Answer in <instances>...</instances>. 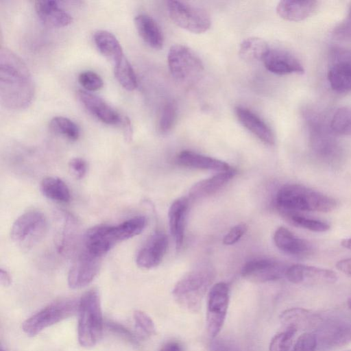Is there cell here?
<instances>
[{"label": "cell", "mask_w": 351, "mask_h": 351, "mask_svg": "<svg viewBox=\"0 0 351 351\" xmlns=\"http://www.w3.org/2000/svg\"><path fill=\"white\" fill-rule=\"evenodd\" d=\"M168 247L167 235L156 231L152 234L138 251L136 261L138 267L152 269L162 261Z\"/></svg>", "instance_id": "9a60e30c"}, {"label": "cell", "mask_w": 351, "mask_h": 351, "mask_svg": "<svg viewBox=\"0 0 351 351\" xmlns=\"http://www.w3.org/2000/svg\"><path fill=\"white\" fill-rule=\"evenodd\" d=\"M215 278L214 271L200 267L184 275L173 287L172 295L177 304L191 312H197Z\"/></svg>", "instance_id": "3957f363"}, {"label": "cell", "mask_w": 351, "mask_h": 351, "mask_svg": "<svg viewBox=\"0 0 351 351\" xmlns=\"http://www.w3.org/2000/svg\"><path fill=\"white\" fill-rule=\"evenodd\" d=\"M123 131L125 141H130L132 138V126L130 119L124 115L121 123L119 126Z\"/></svg>", "instance_id": "f6af8a7d"}, {"label": "cell", "mask_w": 351, "mask_h": 351, "mask_svg": "<svg viewBox=\"0 0 351 351\" xmlns=\"http://www.w3.org/2000/svg\"><path fill=\"white\" fill-rule=\"evenodd\" d=\"M160 351H182L180 345L175 341L167 343Z\"/></svg>", "instance_id": "c3c4849f"}, {"label": "cell", "mask_w": 351, "mask_h": 351, "mask_svg": "<svg viewBox=\"0 0 351 351\" xmlns=\"http://www.w3.org/2000/svg\"><path fill=\"white\" fill-rule=\"evenodd\" d=\"M265 67L276 75L303 74L300 62L290 53L281 49H271L263 60Z\"/></svg>", "instance_id": "ac0fdd59"}, {"label": "cell", "mask_w": 351, "mask_h": 351, "mask_svg": "<svg viewBox=\"0 0 351 351\" xmlns=\"http://www.w3.org/2000/svg\"><path fill=\"white\" fill-rule=\"evenodd\" d=\"M34 5L38 18L49 27H62L72 22L71 16L57 1L38 0Z\"/></svg>", "instance_id": "ffe728a7"}, {"label": "cell", "mask_w": 351, "mask_h": 351, "mask_svg": "<svg viewBox=\"0 0 351 351\" xmlns=\"http://www.w3.org/2000/svg\"><path fill=\"white\" fill-rule=\"evenodd\" d=\"M78 82L88 92L99 90L104 85V81L100 75L92 71L81 72L78 75Z\"/></svg>", "instance_id": "f35d334b"}, {"label": "cell", "mask_w": 351, "mask_h": 351, "mask_svg": "<svg viewBox=\"0 0 351 351\" xmlns=\"http://www.w3.org/2000/svg\"><path fill=\"white\" fill-rule=\"evenodd\" d=\"M235 113L240 123L259 140L267 145L274 144L275 138L271 130L256 114L241 106L235 108Z\"/></svg>", "instance_id": "603a6c76"}, {"label": "cell", "mask_w": 351, "mask_h": 351, "mask_svg": "<svg viewBox=\"0 0 351 351\" xmlns=\"http://www.w3.org/2000/svg\"><path fill=\"white\" fill-rule=\"evenodd\" d=\"M77 97L92 115L104 123L120 126L124 114H120L100 97L85 90H78Z\"/></svg>", "instance_id": "5bb4252c"}, {"label": "cell", "mask_w": 351, "mask_h": 351, "mask_svg": "<svg viewBox=\"0 0 351 351\" xmlns=\"http://www.w3.org/2000/svg\"><path fill=\"white\" fill-rule=\"evenodd\" d=\"M341 245L348 250H351V237L346 239H343L341 242Z\"/></svg>", "instance_id": "681fc988"}, {"label": "cell", "mask_w": 351, "mask_h": 351, "mask_svg": "<svg viewBox=\"0 0 351 351\" xmlns=\"http://www.w3.org/2000/svg\"><path fill=\"white\" fill-rule=\"evenodd\" d=\"M317 342L327 348L339 347L351 341V324L343 320H330L322 324L315 334Z\"/></svg>", "instance_id": "e0dca14e"}, {"label": "cell", "mask_w": 351, "mask_h": 351, "mask_svg": "<svg viewBox=\"0 0 351 351\" xmlns=\"http://www.w3.org/2000/svg\"><path fill=\"white\" fill-rule=\"evenodd\" d=\"M281 215L292 225L311 231L322 232L330 229V225L320 220L311 219L297 212L282 211Z\"/></svg>", "instance_id": "d6a6232c"}, {"label": "cell", "mask_w": 351, "mask_h": 351, "mask_svg": "<svg viewBox=\"0 0 351 351\" xmlns=\"http://www.w3.org/2000/svg\"><path fill=\"white\" fill-rule=\"evenodd\" d=\"M287 267L271 258L254 259L247 262L241 269L243 278L254 282H266L285 276Z\"/></svg>", "instance_id": "7c38bea8"}, {"label": "cell", "mask_w": 351, "mask_h": 351, "mask_svg": "<svg viewBox=\"0 0 351 351\" xmlns=\"http://www.w3.org/2000/svg\"><path fill=\"white\" fill-rule=\"evenodd\" d=\"M269 50L267 43L263 39L250 37L241 42L239 54L241 59L247 62L263 61Z\"/></svg>", "instance_id": "f546056e"}, {"label": "cell", "mask_w": 351, "mask_h": 351, "mask_svg": "<svg viewBox=\"0 0 351 351\" xmlns=\"http://www.w3.org/2000/svg\"><path fill=\"white\" fill-rule=\"evenodd\" d=\"M106 326L111 332L117 334L131 344L138 345V342L134 335L124 326L113 322H107Z\"/></svg>", "instance_id": "b9f144b4"}, {"label": "cell", "mask_w": 351, "mask_h": 351, "mask_svg": "<svg viewBox=\"0 0 351 351\" xmlns=\"http://www.w3.org/2000/svg\"><path fill=\"white\" fill-rule=\"evenodd\" d=\"M40 191L48 199L66 203L70 200L71 193L68 186L59 178L48 176L40 182Z\"/></svg>", "instance_id": "4dcf8cb0"}, {"label": "cell", "mask_w": 351, "mask_h": 351, "mask_svg": "<svg viewBox=\"0 0 351 351\" xmlns=\"http://www.w3.org/2000/svg\"><path fill=\"white\" fill-rule=\"evenodd\" d=\"M49 127L53 133L71 141H77L80 135L79 126L74 121L65 117L57 116L53 117L50 120Z\"/></svg>", "instance_id": "1f68e13d"}, {"label": "cell", "mask_w": 351, "mask_h": 351, "mask_svg": "<svg viewBox=\"0 0 351 351\" xmlns=\"http://www.w3.org/2000/svg\"><path fill=\"white\" fill-rule=\"evenodd\" d=\"M167 4L171 19L178 27L194 34L210 29V17L204 9L182 1H168Z\"/></svg>", "instance_id": "9c48e42d"}, {"label": "cell", "mask_w": 351, "mask_h": 351, "mask_svg": "<svg viewBox=\"0 0 351 351\" xmlns=\"http://www.w3.org/2000/svg\"><path fill=\"white\" fill-rule=\"evenodd\" d=\"M114 73L118 82L125 89L133 90L136 88V73L125 56L114 64Z\"/></svg>", "instance_id": "836d02e7"}, {"label": "cell", "mask_w": 351, "mask_h": 351, "mask_svg": "<svg viewBox=\"0 0 351 351\" xmlns=\"http://www.w3.org/2000/svg\"><path fill=\"white\" fill-rule=\"evenodd\" d=\"M77 312L78 341L84 348H92L100 340L103 331L101 300L96 289L84 293L80 300Z\"/></svg>", "instance_id": "277c9868"}, {"label": "cell", "mask_w": 351, "mask_h": 351, "mask_svg": "<svg viewBox=\"0 0 351 351\" xmlns=\"http://www.w3.org/2000/svg\"><path fill=\"white\" fill-rule=\"evenodd\" d=\"M308 124L313 149L322 156L332 154L335 144L331 129H328L324 120L314 114L308 116Z\"/></svg>", "instance_id": "d6986e66"}, {"label": "cell", "mask_w": 351, "mask_h": 351, "mask_svg": "<svg viewBox=\"0 0 351 351\" xmlns=\"http://www.w3.org/2000/svg\"><path fill=\"white\" fill-rule=\"evenodd\" d=\"M75 228L74 220L70 216H66L62 229L58 233L57 239V248L59 253L64 254L70 250L75 240Z\"/></svg>", "instance_id": "d590c367"}, {"label": "cell", "mask_w": 351, "mask_h": 351, "mask_svg": "<svg viewBox=\"0 0 351 351\" xmlns=\"http://www.w3.org/2000/svg\"><path fill=\"white\" fill-rule=\"evenodd\" d=\"M317 344L316 335L305 332L298 337L291 351H315Z\"/></svg>", "instance_id": "60d3db41"}, {"label": "cell", "mask_w": 351, "mask_h": 351, "mask_svg": "<svg viewBox=\"0 0 351 351\" xmlns=\"http://www.w3.org/2000/svg\"><path fill=\"white\" fill-rule=\"evenodd\" d=\"M80 300L64 298L51 302L27 319L22 324L23 332L34 337L45 328L56 324L78 311Z\"/></svg>", "instance_id": "5b68a950"}, {"label": "cell", "mask_w": 351, "mask_h": 351, "mask_svg": "<svg viewBox=\"0 0 351 351\" xmlns=\"http://www.w3.org/2000/svg\"><path fill=\"white\" fill-rule=\"evenodd\" d=\"M134 319L138 330L146 337L156 334V328L152 318L141 311L134 312Z\"/></svg>", "instance_id": "ab89813d"}, {"label": "cell", "mask_w": 351, "mask_h": 351, "mask_svg": "<svg viewBox=\"0 0 351 351\" xmlns=\"http://www.w3.org/2000/svg\"><path fill=\"white\" fill-rule=\"evenodd\" d=\"M188 206L189 199L183 197L176 199L169 209V229L175 241L176 250H180L183 244Z\"/></svg>", "instance_id": "cb8c5ba5"}, {"label": "cell", "mask_w": 351, "mask_h": 351, "mask_svg": "<svg viewBox=\"0 0 351 351\" xmlns=\"http://www.w3.org/2000/svg\"><path fill=\"white\" fill-rule=\"evenodd\" d=\"M296 332L295 328H287L275 335L270 341L269 351H289Z\"/></svg>", "instance_id": "8d00e7d4"}, {"label": "cell", "mask_w": 351, "mask_h": 351, "mask_svg": "<svg viewBox=\"0 0 351 351\" xmlns=\"http://www.w3.org/2000/svg\"><path fill=\"white\" fill-rule=\"evenodd\" d=\"M167 62L172 77L182 84H194L204 71V64L201 59L193 50L182 45L171 47L168 52Z\"/></svg>", "instance_id": "8992f818"}, {"label": "cell", "mask_w": 351, "mask_h": 351, "mask_svg": "<svg viewBox=\"0 0 351 351\" xmlns=\"http://www.w3.org/2000/svg\"><path fill=\"white\" fill-rule=\"evenodd\" d=\"M285 277L294 284H330L338 279L336 272L331 269L302 264H294L288 267Z\"/></svg>", "instance_id": "4fadbf2b"}, {"label": "cell", "mask_w": 351, "mask_h": 351, "mask_svg": "<svg viewBox=\"0 0 351 351\" xmlns=\"http://www.w3.org/2000/svg\"><path fill=\"white\" fill-rule=\"evenodd\" d=\"M46 230L47 220L43 213L32 210L16 219L11 228L10 237L18 247L29 250L39 243Z\"/></svg>", "instance_id": "ba28073f"}, {"label": "cell", "mask_w": 351, "mask_h": 351, "mask_svg": "<svg viewBox=\"0 0 351 351\" xmlns=\"http://www.w3.org/2000/svg\"><path fill=\"white\" fill-rule=\"evenodd\" d=\"M35 95L32 75L23 60L7 47L0 49V100L11 110L27 108Z\"/></svg>", "instance_id": "6da1fadb"}, {"label": "cell", "mask_w": 351, "mask_h": 351, "mask_svg": "<svg viewBox=\"0 0 351 351\" xmlns=\"http://www.w3.org/2000/svg\"><path fill=\"white\" fill-rule=\"evenodd\" d=\"M236 174V169L231 168L228 171L219 172L210 178L195 183L190 189V198L197 199L216 193L228 184Z\"/></svg>", "instance_id": "484cf974"}, {"label": "cell", "mask_w": 351, "mask_h": 351, "mask_svg": "<svg viewBox=\"0 0 351 351\" xmlns=\"http://www.w3.org/2000/svg\"><path fill=\"white\" fill-rule=\"evenodd\" d=\"M336 268L346 276L351 277V258L339 261L336 263Z\"/></svg>", "instance_id": "bcb514c9"}, {"label": "cell", "mask_w": 351, "mask_h": 351, "mask_svg": "<svg viewBox=\"0 0 351 351\" xmlns=\"http://www.w3.org/2000/svg\"><path fill=\"white\" fill-rule=\"evenodd\" d=\"M69 168L71 173L77 179L83 178L87 172L86 161L79 157L72 158L69 162Z\"/></svg>", "instance_id": "ee69618b"}, {"label": "cell", "mask_w": 351, "mask_h": 351, "mask_svg": "<svg viewBox=\"0 0 351 351\" xmlns=\"http://www.w3.org/2000/svg\"><path fill=\"white\" fill-rule=\"evenodd\" d=\"M0 282L4 287H8L12 282V278L10 274L3 268L0 270Z\"/></svg>", "instance_id": "7dc6e473"}, {"label": "cell", "mask_w": 351, "mask_h": 351, "mask_svg": "<svg viewBox=\"0 0 351 351\" xmlns=\"http://www.w3.org/2000/svg\"><path fill=\"white\" fill-rule=\"evenodd\" d=\"M276 247L283 252L298 257L305 256L312 251L311 243L295 235L285 227H279L274 232Z\"/></svg>", "instance_id": "44dd1931"}, {"label": "cell", "mask_w": 351, "mask_h": 351, "mask_svg": "<svg viewBox=\"0 0 351 351\" xmlns=\"http://www.w3.org/2000/svg\"><path fill=\"white\" fill-rule=\"evenodd\" d=\"M229 287L225 282L215 284L210 289L207 300L206 327L210 337L221 331L228 308Z\"/></svg>", "instance_id": "30bf717a"}, {"label": "cell", "mask_w": 351, "mask_h": 351, "mask_svg": "<svg viewBox=\"0 0 351 351\" xmlns=\"http://www.w3.org/2000/svg\"><path fill=\"white\" fill-rule=\"evenodd\" d=\"M345 351H351V350H345Z\"/></svg>", "instance_id": "db71d44e"}, {"label": "cell", "mask_w": 351, "mask_h": 351, "mask_svg": "<svg viewBox=\"0 0 351 351\" xmlns=\"http://www.w3.org/2000/svg\"><path fill=\"white\" fill-rule=\"evenodd\" d=\"M135 27L141 38L149 47L160 49L163 45V36L156 21L145 14L137 15L134 19Z\"/></svg>", "instance_id": "4316f807"}, {"label": "cell", "mask_w": 351, "mask_h": 351, "mask_svg": "<svg viewBox=\"0 0 351 351\" xmlns=\"http://www.w3.org/2000/svg\"><path fill=\"white\" fill-rule=\"evenodd\" d=\"M280 322L285 328H307L317 323L319 317L314 313L302 308H291L282 312Z\"/></svg>", "instance_id": "f1b7e54d"}, {"label": "cell", "mask_w": 351, "mask_h": 351, "mask_svg": "<svg viewBox=\"0 0 351 351\" xmlns=\"http://www.w3.org/2000/svg\"><path fill=\"white\" fill-rule=\"evenodd\" d=\"M319 6L317 1H280L276 6L280 17L289 21H301L313 15Z\"/></svg>", "instance_id": "7402d4cb"}, {"label": "cell", "mask_w": 351, "mask_h": 351, "mask_svg": "<svg viewBox=\"0 0 351 351\" xmlns=\"http://www.w3.org/2000/svg\"><path fill=\"white\" fill-rule=\"evenodd\" d=\"M0 351H5V350H3V347H2V346H1Z\"/></svg>", "instance_id": "f5cc1de1"}, {"label": "cell", "mask_w": 351, "mask_h": 351, "mask_svg": "<svg viewBox=\"0 0 351 351\" xmlns=\"http://www.w3.org/2000/svg\"><path fill=\"white\" fill-rule=\"evenodd\" d=\"M130 239L126 224L100 225L90 228L84 235L82 249L103 258L116 244Z\"/></svg>", "instance_id": "52a82bcc"}, {"label": "cell", "mask_w": 351, "mask_h": 351, "mask_svg": "<svg viewBox=\"0 0 351 351\" xmlns=\"http://www.w3.org/2000/svg\"><path fill=\"white\" fill-rule=\"evenodd\" d=\"M327 76L334 90L341 93L351 91V53L345 51L334 53Z\"/></svg>", "instance_id": "2e32d148"}, {"label": "cell", "mask_w": 351, "mask_h": 351, "mask_svg": "<svg viewBox=\"0 0 351 351\" xmlns=\"http://www.w3.org/2000/svg\"><path fill=\"white\" fill-rule=\"evenodd\" d=\"M247 227L245 223H240L232 227L223 239V243L231 245L236 243L245 234Z\"/></svg>", "instance_id": "7bdbcfd3"}, {"label": "cell", "mask_w": 351, "mask_h": 351, "mask_svg": "<svg viewBox=\"0 0 351 351\" xmlns=\"http://www.w3.org/2000/svg\"><path fill=\"white\" fill-rule=\"evenodd\" d=\"M177 117V108L172 101L167 102L160 113L158 129L162 134L168 133L173 127Z\"/></svg>", "instance_id": "74e56055"}, {"label": "cell", "mask_w": 351, "mask_h": 351, "mask_svg": "<svg viewBox=\"0 0 351 351\" xmlns=\"http://www.w3.org/2000/svg\"><path fill=\"white\" fill-rule=\"evenodd\" d=\"M101 259L82 249L69 269V286L80 289L90 284L99 271Z\"/></svg>", "instance_id": "8fae6325"}, {"label": "cell", "mask_w": 351, "mask_h": 351, "mask_svg": "<svg viewBox=\"0 0 351 351\" xmlns=\"http://www.w3.org/2000/svg\"><path fill=\"white\" fill-rule=\"evenodd\" d=\"M276 205L280 212L327 213L334 210L337 202L334 198L304 185L290 184L278 190Z\"/></svg>", "instance_id": "7a4b0ae2"}, {"label": "cell", "mask_w": 351, "mask_h": 351, "mask_svg": "<svg viewBox=\"0 0 351 351\" xmlns=\"http://www.w3.org/2000/svg\"><path fill=\"white\" fill-rule=\"evenodd\" d=\"M348 17L351 19V7H350V12H349Z\"/></svg>", "instance_id": "816d5d0a"}, {"label": "cell", "mask_w": 351, "mask_h": 351, "mask_svg": "<svg viewBox=\"0 0 351 351\" xmlns=\"http://www.w3.org/2000/svg\"><path fill=\"white\" fill-rule=\"evenodd\" d=\"M347 304H348L349 308L351 309V295L348 299Z\"/></svg>", "instance_id": "f907efd6"}, {"label": "cell", "mask_w": 351, "mask_h": 351, "mask_svg": "<svg viewBox=\"0 0 351 351\" xmlns=\"http://www.w3.org/2000/svg\"><path fill=\"white\" fill-rule=\"evenodd\" d=\"M93 40L99 52L113 64L125 56L119 40L111 32L97 30L93 35Z\"/></svg>", "instance_id": "83f0119b"}, {"label": "cell", "mask_w": 351, "mask_h": 351, "mask_svg": "<svg viewBox=\"0 0 351 351\" xmlns=\"http://www.w3.org/2000/svg\"><path fill=\"white\" fill-rule=\"evenodd\" d=\"M330 127L332 132L336 134L351 135V108L342 107L333 114Z\"/></svg>", "instance_id": "e575fe53"}, {"label": "cell", "mask_w": 351, "mask_h": 351, "mask_svg": "<svg viewBox=\"0 0 351 351\" xmlns=\"http://www.w3.org/2000/svg\"><path fill=\"white\" fill-rule=\"evenodd\" d=\"M176 162L182 167L219 172L232 168L222 160L189 150L180 152L176 157Z\"/></svg>", "instance_id": "d4e9b609"}]
</instances>
